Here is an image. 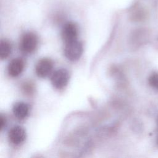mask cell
<instances>
[{"instance_id": "obj_8", "label": "cell", "mask_w": 158, "mask_h": 158, "mask_svg": "<svg viewBox=\"0 0 158 158\" xmlns=\"http://www.w3.org/2000/svg\"><path fill=\"white\" fill-rule=\"evenodd\" d=\"M29 111V105L22 101L15 102L12 107V112L14 115L19 120H23L28 115Z\"/></svg>"}, {"instance_id": "obj_12", "label": "cell", "mask_w": 158, "mask_h": 158, "mask_svg": "<svg viewBox=\"0 0 158 158\" xmlns=\"http://www.w3.org/2000/svg\"><path fill=\"white\" fill-rule=\"evenodd\" d=\"M0 118H1V121H0V123H1V130H3L4 128L6 125V117L2 114L1 115Z\"/></svg>"}, {"instance_id": "obj_2", "label": "cell", "mask_w": 158, "mask_h": 158, "mask_svg": "<svg viewBox=\"0 0 158 158\" xmlns=\"http://www.w3.org/2000/svg\"><path fill=\"white\" fill-rule=\"evenodd\" d=\"M83 51V44L76 40L65 43L64 48V55L70 61L78 60L82 55Z\"/></svg>"}, {"instance_id": "obj_9", "label": "cell", "mask_w": 158, "mask_h": 158, "mask_svg": "<svg viewBox=\"0 0 158 158\" xmlns=\"http://www.w3.org/2000/svg\"><path fill=\"white\" fill-rule=\"evenodd\" d=\"M12 51V44L7 40H1L0 41V59H6Z\"/></svg>"}, {"instance_id": "obj_13", "label": "cell", "mask_w": 158, "mask_h": 158, "mask_svg": "<svg viewBox=\"0 0 158 158\" xmlns=\"http://www.w3.org/2000/svg\"><path fill=\"white\" fill-rule=\"evenodd\" d=\"M157 144H158V139H157Z\"/></svg>"}, {"instance_id": "obj_10", "label": "cell", "mask_w": 158, "mask_h": 158, "mask_svg": "<svg viewBox=\"0 0 158 158\" xmlns=\"http://www.w3.org/2000/svg\"><path fill=\"white\" fill-rule=\"evenodd\" d=\"M149 83L151 86L156 89H158V73H154L150 75L149 80Z\"/></svg>"}, {"instance_id": "obj_4", "label": "cell", "mask_w": 158, "mask_h": 158, "mask_svg": "<svg viewBox=\"0 0 158 158\" xmlns=\"http://www.w3.org/2000/svg\"><path fill=\"white\" fill-rule=\"evenodd\" d=\"M53 68L54 62L50 58L44 57L37 62L35 66V73L38 77L45 78L51 73Z\"/></svg>"}, {"instance_id": "obj_7", "label": "cell", "mask_w": 158, "mask_h": 158, "mask_svg": "<svg viewBox=\"0 0 158 158\" xmlns=\"http://www.w3.org/2000/svg\"><path fill=\"white\" fill-rule=\"evenodd\" d=\"M24 67L25 62L22 58L16 57L13 59L8 65V74L12 77H17L22 73Z\"/></svg>"}, {"instance_id": "obj_3", "label": "cell", "mask_w": 158, "mask_h": 158, "mask_svg": "<svg viewBox=\"0 0 158 158\" xmlns=\"http://www.w3.org/2000/svg\"><path fill=\"white\" fill-rule=\"evenodd\" d=\"M69 80V73L65 69L61 68L56 70L51 78V83L54 88L58 89L64 88Z\"/></svg>"}, {"instance_id": "obj_5", "label": "cell", "mask_w": 158, "mask_h": 158, "mask_svg": "<svg viewBox=\"0 0 158 158\" xmlns=\"http://www.w3.org/2000/svg\"><path fill=\"white\" fill-rule=\"evenodd\" d=\"M61 34L62 40L65 43L76 40L78 35V27L75 23L68 22L64 25Z\"/></svg>"}, {"instance_id": "obj_11", "label": "cell", "mask_w": 158, "mask_h": 158, "mask_svg": "<svg viewBox=\"0 0 158 158\" xmlns=\"http://www.w3.org/2000/svg\"><path fill=\"white\" fill-rule=\"evenodd\" d=\"M22 89L24 93H26L27 94H31L34 91L33 85L30 82H25L22 85Z\"/></svg>"}, {"instance_id": "obj_6", "label": "cell", "mask_w": 158, "mask_h": 158, "mask_svg": "<svg viewBox=\"0 0 158 158\" xmlns=\"http://www.w3.org/2000/svg\"><path fill=\"white\" fill-rule=\"evenodd\" d=\"M8 138L9 141L14 145L18 146L22 144L26 138L25 129L19 125L14 126L9 131Z\"/></svg>"}, {"instance_id": "obj_1", "label": "cell", "mask_w": 158, "mask_h": 158, "mask_svg": "<svg viewBox=\"0 0 158 158\" xmlns=\"http://www.w3.org/2000/svg\"><path fill=\"white\" fill-rule=\"evenodd\" d=\"M38 38L37 35L31 31L25 33L21 37L19 49L20 51L25 54L33 52L37 48Z\"/></svg>"}]
</instances>
